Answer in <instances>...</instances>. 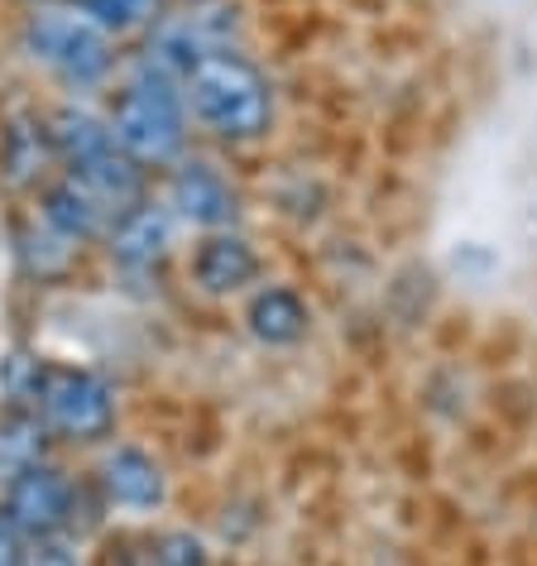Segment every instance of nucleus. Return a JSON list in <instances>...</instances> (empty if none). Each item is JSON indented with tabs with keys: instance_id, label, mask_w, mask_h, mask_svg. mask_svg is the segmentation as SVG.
<instances>
[{
	"instance_id": "obj_16",
	"label": "nucleus",
	"mask_w": 537,
	"mask_h": 566,
	"mask_svg": "<svg viewBox=\"0 0 537 566\" xmlns=\"http://www.w3.org/2000/svg\"><path fill=\"white\" fill-rule=\"evenodd\" d=\"M145 566H211V547H207V537L192 528H168L149 543Z\"/></svg>"
},
{
	"instance_id": "obj_15",
	"label": "nucleus",
	"mask_w": 537,
	"mask_h": 566,
	"mask_svg": "<svg viewBox=\"0 0 537 566\" xmlns=\"http://www.w3.org/2000/svg\"><path fill=\"white\" fill-rule=\"evenodd\" d=\"M504 274V254L489 240H456L446 250V279L461 283V289H489Z\"/></svg>"
},
{
	"instance_id": "obj_5",
	"label": "nucleus",
	"mask_w": 537,
	"mask_h": 566,
	"mask_svg": "<svg viewBox=\"0 0 537 566\" xmlns=\"http://www.w3.org/2000/svg\"><path fill=\"white\" fill-rule=\"evenodd\" d=\"M30 408L53 432L73 437V442H96V437L116 428V394H110L102 375L77 370V365L44 360V375H39Z\"/></svg>"
},
{
	"instance_id": "obj_13",
	"label": "nucleus",
	"mask_w": 537,
	"mask_h": 566,
	"mask_svg": "<svg viewBox=\"0 0 537 566\" xmlns=\"http://www.w3.org/2000/svg\"><path fill=\"white\" fill-rule=\"evenodd\" d=\"M53 159L49 145V125L44 120H10L6 135H0V174H6L10 188H30V182L44 178V164Z\"/></svg>"
},
{
	"instance_id": "obj_4",
	"label": "nucleus",
	"mask_w": 537,
	"mask_h": 566,
	"mask_svg": "<svg viewBox=\"0 0 537 566\" xmlns=\"http://www.w3.org/2000/svg\"><path fill=\"white\" fill-rule=\"evenodd\" d=\"M24 53L49 67L59 82L67 87H96L106 82L110 63V34L102 30L96 20H87L82 10H63V6H49V10H34L30 24H24Z\"/></svg>"
},
{
	"instance_id": "obj_18",
	"label": "nucleus",
	"mask_w": 537,
	"mask_h": 566,
	"mask_svg": "<svg viewBox=\"0 0 537 566\" xmlns=\"http://www.w3.org/2000/svg\"><path fill=\"white\" fill-rule=\"evenodd\" d=\"M20 566H82V562L63 543H53V537H49V543H34L30 552H24Z\"/></svg>"
},
{
	"instance_id": "obj_6",
	"label": "nucleus",
	"mask_w": 537,
	"mask_h": 566,
	"mask_svg": "<svg viewBox=\"0 0 537 566\" xmlns=\"http://www.w3.org/2000/svg\"><path fill=\"white\" fill-rule=\"evenodd\" d=\"M73 504H77L73 480L44 461H30L6 480V509L0 514L15 523L20 537L49 543V537H59L73 523Z\"/></svg>"
},
{
	"instance_id": "obj_12",
	"label": "nucleus",
	"mask_w": 537,
	"mask_h": 566,
	"mask_svg": "<svg viewBox=\"0 0 537 566\" xmlns=\"http://www.w3.org/2000/svg\"><path fill=\"white\" fill-rule=\"evenodd\" d=\"M106 217H110V207H102V202H96V197L82 188V182H73V178L53 182V188L44 192V226H49L53 235H63L67 245H82V240L102 235Z\"/></svg>"
},
{
	"instance_id": "obj_19",
	"label": "nucleus",
	"mask_w": 537,
	"mask_h": 566,
	"mask_svg": "<svg viewBox=\"0 0 537 566\" xmlns=\"http://www.w3.org/2000/svg\"><path fill=\"white\" fill-rule=\"evenodd\" d=\"M20 557H24V547H20L15 523L0 514V566H20Z\"/></svg>"
},
{
	"instance_id": "obj_9",
	"label": "nucleus",
	"mask_w": 537,
	"mask_h": 566,
	"mask_svg": "<svg viewBox=\"0 0 537 566\" xmlns=\"http://www.w3.org/2000/svg\"><path fill=\"white\" fill-rule=\"evenodd\" d=\"M168 207H173L182 221H192L202 235L207 231H231V226H240V211H245L231 174L217 168L211 159H182L173 168Z\"/></svg>"
},
{
	"instance_id": "obj_17",
	"label": "nucleus",
	"mask_w": 537,
	"mask_h": 566,
	"mask_svg": "<svg viewBox=\"0 0 537 566\" xmlns=\"http://www.w3.org/2000/svg\"><path fill=\"white\" fill-rule=\"evenodd\" d=\"M77 10L102 24L106 34H125V30H139L145 20H154L159 0H77Z\"/></svg>"
},
{
	"instance_id": "obj_20",
	"label": "nucleus",
	"mask_w": 537,
	"mask_h": 566,
	"mask_svg": "<svg viewBox=\"0 0 537 566\" xmlns=\"http://www.w3.org/2000/svg\"><path fill=\"white\" fill-rule=\"evenodd\" d=\"M192 6H211V0H192Z\"/></svg>"
},
{
	"instance_id": "obj_10",
	"label": "nucleus",
	"mask_w": 537,
	"mask_h": 566,
	"mask_svg": "<svg viewBox=\"0 0 537 566\" xmlns=\"http://www.w3.org/2000/svg\"><path fill=\"white\" fill-rule=\"evenodd\" d=\"M96 485H102V494L116 509H125V514H149V509H159L168 500V475L164 465L149 457L145 447H110L102 465H96Z\"/></svg>"
},
{
	"instance_id": "obj_7",
	"label": "nucleus",
	"mask_w": 537,
	"mask_h": 566,
	"mask_svg": "<svg viewBox=\"0 0 537 566\" xmlns=\"http://www.w3.org/2000/svg\"><path fill=\"white\" fill-rule=\"evenodd\" d=\"M245 336L264 350H298L317 332V303L303 283L264 279L254 293H245Z\"/></svg>"
},
{
	"instance_id": "obj_3",
	"label": "nucleus",
	"mask_w": 537,
	"mask_h": 566,
	"mask_svg": "<svg viewBox=\"0 0 537 566\" xmlns=\"http://www.w3.org/2000/svg\"><path fill=\"white\" fill-rule=\"evenodd\" d=\"M110 135L130 159L145 164H178L182 145H188V102H182L178 82L164 77L159 67L139 63L135 77L120 87L116 106H110Z\"/></svg>"
},
{
	"instance_id": "obj_11",
	"label": "nucleus",
	"mask_w": 537,
	"mask_h": 566,
	"mask_svg": "<svg viewBox=\"0 0 537 566\" xmlns=\"http://www.w3.org/2000/svg\"><path fill=\"white\" fill-rule=\"evenodd\" d=\"M173 245V211L159 202H135L116 211V226H110V254L125 269H154Z\"/></svg>"
},
{
	"instance_id": "obj_2",
	"label": "nucleus",
	"mask_w": 537,
	"mask_h": 566,
	"mask_svg": "<svg viewBox=\"0 0 537 566\" xmlns=\"http://www.w3.org/2000/svg\"><path fill=\"white\" fill-rule=\"evenodd\" d=\"M49 125L53 159L67 164V178L82 182L96 202L125 211L139 202V164L116 145L110 125L87 106H59Z\"/></svg>"
},
{
	"instance_id": "obj_1",
	"label": "nucleus",
	"mask_w": 537,
	"mask_h": 566,
	"mask_svg": "<svg viewBox=\"0 0 537 566\" xmlns=\"http://www.w3.org/2000/svg\"><path fill=\"white\" fill-rule=\"evenodd\" d=\"M182 102L192 120L225 145H260L278 120V92L250 53L225 49L211 53L182 77Z\"/></svg>"
},
{
	"instance_id": "obj_8",
	"label": "nucleus",
	"mask_w": 537,
	"mask_h": 566,
	"mask_svg": "<svg viewBox=\"0 0 537 566\" xmlns=\"http://www.w3.org/2000/svg\"><path fill=\"white\" fill-rule=\"evenodd\" d=\"M192 283L207 298H245L264 283V254L240 226L207 231L192 250Z\"/></svg>"
},
{
	"instance_id": "obj_14",
	"label": "nucleus",
	"mask_w": 537,
	"mask_h": 566,
	"mask_svg": "<svg viewBox=\"0 0 537 566\" xmlns=\"http://www.w3.org/2000/svg\"><path fill=\"white\" fill-rule=\"evenodd\" d=\"M274 202L293 226H303V231L307 226H322L331 217V188L317 174H307V168H298V174H288L284 182H278Z\"/></svg>"
}]
</instances>
